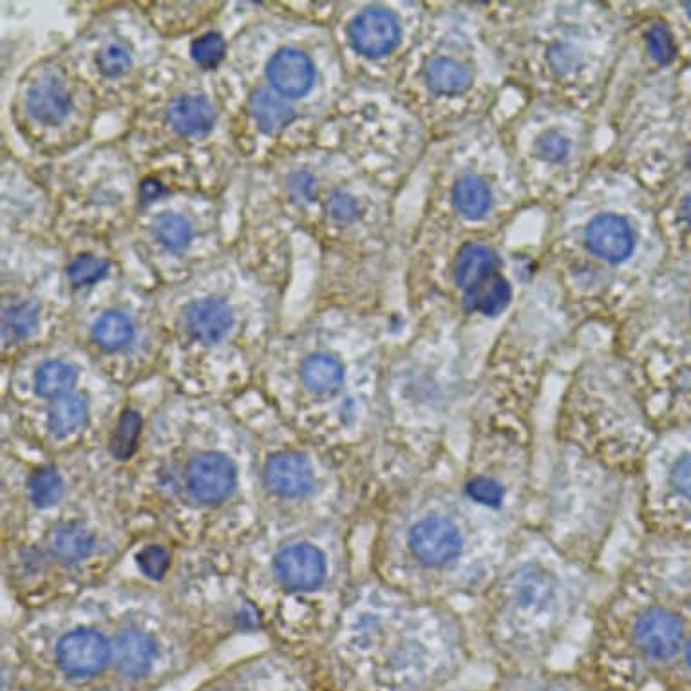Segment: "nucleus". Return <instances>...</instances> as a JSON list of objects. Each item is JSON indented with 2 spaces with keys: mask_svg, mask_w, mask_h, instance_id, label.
I'll list each match as a JSON object with an SVG mask.
<instances>
[{
  "mask_svg": "<svg viewBox=\"0 0 691 691\" xmlns=\"http://www.w3.org/2000/svg\"><path fill=\"white\" fill-rule=\"evenodd\" d=\"M29 494L38 507H51L62 498L64 482L55 469L42 467L29 480Z\"/></svg>",
  "mask_w": 691,
  "mask_h": 691,
  "instance_id": "a878e982",
  "label": "nucleus"
},
{
  "mask_svg": "<svg viewBox=\"0 0 691 691\" xmlns=\"http://www.w3.org/2000/svg\"><path fill=\"white\" fill-rule=\"evenodd\" d=\"M646 42H648V48H650L652 57L659 64L666 66L675 58V44H673L672 35H670L668 29L664 28L663 24H655V26L648 29Z\"/></svg>",
  "mask_w": 691,
  "mask_h": 691,
  "instance_id": "c756f323",
  "label": "nucleus"
},
{
  "mask_svg": "<svg viewBox=\"0 0 691 691\" xmlns=\"http://www.w3.org/2000/svg\"><path fill=\"white\" fill-rule=\"evenodd\" d=\"M96 62L105 76L114 78V76L124 75L125 71L131 67V55L124 46L109 44L107 48L102 49Z\"/></svg>",
  "mask_w": 691,
  "mask_h": 691,
  "instance_id": "2f4dec72",
  "label": "nucleus"
},
{
  "mask_svg": "<svg viewBox=\"0 0 691 691\" xmlns=\"http://www.w3.org/2000/svg\"><path fill=\"white\" fill-rule=\"evenodd\" d=\"M167 118L172 129L183 136H201L212 129L216 113L207 98L199 95H185L176 98L169 105Z\"/></svg>",
  "mask_w": 691,
  "mask_h": 691,
  "instance_id": "ddd939ff",
  "label": "nucleus"
},
{
  "mask_svg": "<svg viewBox=\"0 0 691 691\" xmlns=\"http://www.w3.org/2000/svg\"><path fill=\"white\" fill-rule=\"evenodd\" d=\"M690 165H691V152H690Z\"/></svg>",
  "mask_w": 691,
  "mask_h": 691,
  "instance_id": "79ce46f5",
  "label": "nucleus"
},
{
  "mask_svg": "<svg viewBox=\"0 0 691 691\" xmlns=\"http://www.w3.org/2000/svg\"><path fill=\"white\" fill-rule=\"evenodd\" d=\"M190 55L205 69H214L225 57V40L218 33H207L192 42Z\"/></svg>",
  "mask_w": 691,
  "mask_h": 691,
  "instance_id": "c85d7f7f",
  "label": "nucleus"
},
{
  "mask_svg": "<svg viewBox=\"0 0 691 691\" xmlns=\"http://www.w3.org/2000/svg\"><path fill=\"white\" fill-rule=\"evenodd\" d=\"M538 152L543 160L559 161L567 156L568 143L558 133L543 134L538 142Z\"/></svg>",
  "mask_w": 691,
  "mask_h": 691,
  "instance_id": "f704fd0d",
  "label": "nucleus"
},
{
  "mask_svg": "<svg viewBox=\"0 0 691 691\" xmlns=\"http://www.w3.org/2000/svg\"><path fill=\"white\" fill-rule=\"evenodd\" d=\"M498 259L483 245H467L462 248L460 256L456 259L455 281L464 292L473 290L474 286L487 281L489 277L496 274Z\"/></svg>",
  "mask_w": 691,
  "mask_h": 691,
  "instance_id": "4468645a",
  "label": "nucleus"
},
{
  "mask_svg": "<svg viewBox=\"0 0 691 691\" xmlns=\"http://www.w3.org/2000/svg\"><path fill=\"white\" fill-rule=\"evenodd\" d=\"M275 574L284 587L310 592L321 587L326 574L324 556L312 545H294L275 558Z\"/></svg>",
  "mask_w": 691,
  "mask_h": 691,
  "instance_id": "39448f33",
  "label": "nucleus"
},
{
  "mask_svg": "<svg viewBox=\"0 0 691 691\" xmlns=\"http://www.w3.org/2000/svg\"><path fill=\"white\" fill-rule=\"evenodd\" d=\"M681 212L682 218L686 219V221H688V223L691 225V194L688 196V198L682 201Z\"/></svg>",
  "mask_w": 691,
  "mask_h": 691,
  "instance_id": "58836bf2",
  "label": "nucleus"
},
{
  "mask_svg": "<svg viewBox=\"0 0 691 691\" xmlns=\"http://www.w3.org/2000/svg\"><path fill=\"white\" fill-rule=\"evenodd\" d=\"M140 431H142V418H140V415L133 411V409L125 411L120 424L116 427L113 440H111V453L118 460L131 458L134 451H136Z\"/></svg>",
  "mask_w": 691,
  "mask_h": 691,
  "instance_id": "bb28decb",
  "label": "nucleus"
},
{
  "mask_svg": "<svg viewBox=\"0 0 691 691\" xmlns=\"http://www.w3.org/2000/svg\"><path fill=\"white\" fill-rule=\"evenodd\" d=\"M138 563H140V568H142L145 576L160 579L167 572L171 558H169V552L163 547L149 545L138 554Z\"/></svg>",
  "mask_w": 691,
  "mask_h": 691,
  "instance_id": "473e14b6",
  "label": "nucleus"
},
{
  "mask_svg": "<svg viewBox=\"0 0 691 691\" xmlns=\"http://www.w3.org/2000/svg\"><path fill=\"white\" fill-rule=\"evenodd\" d=\"M587 245L610 263H621L634 248L632 228L619 216H599L587 228Z\"/></svg>",
  "mask_w": 691,
  "mask_h": 691,
  "instance_id": "1a4fd4ad",
  "label": "nucleus"
},
{
  "mask_svg": "<svg viewBox=\"0 0 691 691\" xmlns=\"http://www.w3.org/2000/svg\"><path fill=\"white\" fill-rule=\"evenodd\" d=\"M58 663L64 672L76 677L98 673L109 659V644L93 630H76L58 643Z\"/></svg>",
  "mask_w": 691,
  "mask_h": 691,
  "instance_id": "20e7f679",
  "label": "nucleus"
},
{
  "mask_svg": "<svg viewBox=\"0 0 691 691\" xmlns=\"http://www.w3.org/2000/svg\"><path fill=\"white\" fill-rule=\"evenodd\" d=\"M550 64L561 73H567L576 66V55L570 49L558 46L550 51Z\"/></svg>",
  "mask_w": 691,
  "mask_h": 691,
  "instance_id": "e433bc0d",
  "label": "nucleus"
},
{
  "mask_svg": "<svg viewBox=\"0 0 691 691\" xmlns=\"http://www.w3.org/2000/svg\"><path fill=\"white\" fill-rule=\"evenodd\" d=\"M427 82L440 95H456L471 84V73L453 58H435L427 67Z\"/></svg>",
  "mask_w": 691,
  "mask_h": 691,
  "instance_id": "a211bd4d",
  "label": "nucleus"
},
{
  "mask_svg": "<svg viewBox=\"0 0 691 691\" xmlns=\"http://www.w3.org/2000/svg\"><path fill=\"white\" fill-rule=\"evenodd\" d=\"M107 270H109V263L104 259L91 256V254H82L71 261V265L67 268V275H69V281L75 286H89L104 279Z\"/></svg>",
  "mask_w": 691,
  "mask_h": 691,
  "instance_id": "cd10ccee",
  "label": "nucleus"
},
{
  "mask_svg": "<svg viewBox=\"0 0 691 691\" xmlns=\"http://www.w3.org/2000/svg\"><path fill=\"white\" fill-rule=\"evenodd\" d=\"M38 306L29 301H20L4 308L2 312V337L4 342L28 339L37 330Z\"/></svg>",
  "mask_w": 691,
  "mask_h": 691,
  "instance_id": "4be33fe9",
  "label": "nucleus"
},
{
  "mask_svg": "<svg viewBox=\"0 0 691 691\" xmlns=\"http://www.w3.org/2000/svg\"><path fill=\"white\" fill-rule=\"evenodd\" d=\"M133 324L124 313L107 312L96 319L93 337L104 350H120L133 341Z\"/></svg>",
  "mask_w": 691,
  "mask_h": 691,
  "instance_id": "5701e85b",
  "label": "nucleus"
},
{
  "mask_svg": "<svg viewBox=\"0 0 691 691\" xmlns=\"http://www.w3.org/2000/svg\"><path fill=\"white\" fill-rule=\"evenodd\" d=\"M26 104L31 116L38 122L48 125L62 122L71 107L64 78L58 71H46L38 76L37 82L29 87Z\"/></svg>",
  "mask_w": 691,
  "mask_h": 691,
  "instance_id": "6e6552de",
  "label": "nucleus"
},
{
  "mask_svg": "<svg viewBox=\"0 0 691 691\" xmlns=\"http://www.w3.org/2000/svg\"><path fill=\"white\" fill-rule=\"evenodd\" d=\"M86 400L78 395L58 397L49 408V429L53 435L69 436L86 424Z\"/></svg>",
  "mask_w": 691,
  "mask_h": 691,
  "instance_id": "aec40b11",
  "label": "nucleus"
},
{
  "mask_svg": "<svg viewBox=\"0 0 691 691\" xmlns=\"http://www.w3.org/2000/svg\"><path fill=\"white\" fill-rule=\"evenodd\" d=\"M183 315L185 328L192 335V339L207 346L223 341L234 322L230 308L219 299L196 301L190 304Z\"/></svg>",
  "mask_w": 691,
  "mask_h": 691,
  "instance_id": "9d476101",
  "label": "nucleus"
},
{
  "mask_svg": "<svg viewBox=\"0 0 691 691\" xmlns=\"http://www.w3.org/2000/svg\"><path fill=\"white\" fill-rule=\"evenodd\" d=\"M266 76L279 95L303 96L312 89L315 67L312 60L297 49H279L266 66Z\"/></svg>",
  "mask_w": 691,
  "mask_h": 691,
  "instance_id": "423d86ee",
  "label": "nucleus"
},
{
  "mask_svg": "<svg viewBox=\"0 0 691 691\" xmlns=\"http://www.w3.org/2000/svg\"><path fill=\"white\" fill-rule=\"evenodd\" d=\"M152 230L161 245L171 252L185 250L192 239V227L189 221L178 214H169V212L161 214L154 219Z\"/></svg>",
  "mask_w": 691,
  "mask_h": 691,
  "instance_id": "393cba45",
  "label": "nucleus"
},
{
  "mask_svg": "<svg viewBox=\"0 0 691 691\" xmlns=\"http://www.w3.org/2000/svg\"><path fill=\"white\" fill-rule=\"evenodd\" d=\"M350 38L353 48L357 49L360 55L370 58L384 57L398 44V20L393 17V13L380 8L364 10L351 22Z\"/></svg>",
  "mask_w": 691,
  "mask_h": 691,
  "instance_id": "7ed1b4c3",
  "label": "nucleus"
},
{
  "mask_svg": "<svg viewBox=\"0 0 691 691\" xmlns=\"http://www.w3.org/2000/svg\"><path fill=\"white\" fill-rule=\"evenodd\" d=\"M156 657V644L136 628H127L116 635L114 659L120 672L127 677H142L151 670Z\"/></svg>",
  "mask_w": 691,
  "mask_h": 691,
  "instance_id": "f8f14e48",
  "label": "nucleus"
},
{
  "mask_svg": "<svg viewBox=\"0 0 691 691\" xmlns=\"http://www.w3.org/2000/svg\"><path fill=\"white\" fill-rule=\"evenodd\" d=\"M686 657H688V663H690L691 666V643L688 644V650H686Z\"/></svg>",
  "mask_w": 691,
  "mask_h": 691,
  "instance_id": "ea45409f",
  "label": "nucleus"
},
{
  "mask_svg": "<svg viewBox=\"0 0 691 691\" xmlns=\"http://www.w3.org/2000/svg\"><path fill=\"white\" fill-rule=\"evenodd\" d=\"M35 384L42 397H64L76 384V371L66 362L51 360L40 366Z\"/></svg>",
  "mask_w": 691,
  "mask_h": 691,
  "instance_id": "b1692460",
  "label": "nucleus"
},
{
  "mask_svg": "<svg viewBox=\"0 0 691 691\" xmlns=\"http://www.w3.org/2000/svg\"><path fill=\"white\" fill-rule=\"evenodd\" d=\"M250 109L261 131L277 134L294 120L292 105L268 89H259L250 98Z\"/></svg>",
  "mask_w": 691,
  "mask_h": 691,
  "instance_id": "2eb2a0df",
  "label": "nucleus"
},
{
  "mask_svg": "<svg viewBox=\"0 0 691 691\" xmlns=\"http://www.w3.org/2000/svg\"><path fill=\"white\" fill-rule=\"evenodd\" d=\"M455 205L458 212L467 219H480L491 207V192L476 176H465L456 183Z\"/></svg>",
  "mask_w": 691,
  "mask_h": 691,
  "instance_id": "412c9836",
  "label": "nucleus"
},
{
  "mask_svg": "<svg viewBox=\"0 0 691 691\" xmlns=\"http://www.w3.org/2000/svg\"><path fill=\"white\" fill-rule=\"evenodd\" d=\"M467 494L469 498L485 507H498L503 502V487L493 478H474L467 483Z\"/></svg>",
  "mask_w": 691,
  "mask_h": 691,
  "instance_id": "7c9ffc66",
  "label": "nucleus"
},
{
  "mask_svg": "<svg viewBox=\"0 0 691 691\" xmlns=\"http://www.w3.org/2000/svg\"><path fill=\"white\" fill-rule=\"evenodd\" d=\"M236 485V467L227 456L205 453L190 462L187 489L201 503L223 502Z\"/></svg>",
  "mask_w": 691,
  "mask_h": 691,
  "instance_id": "f03ea898",
  "label": "nucleus"
},
{
  "mask_svg": "<svg viewBox=\"0 0 691 691\" xmlns=\"http://www.w3.org/2000/svg\"><path fill=\"white\" fill-rule=\"evenodd\" d=\"M303 380L315 393H333L341 388L344 370L341 362L330 355H313L304 362Z\"/></svg>",
  "mask_w": 691,
  "mask_h": 691,
  "instance_id": "6ab92c4d",
  "label": "nucleus"
},
{
  "mask_svg": "<svg viewBox=\"0 0 691 691\" xmlns=\"http://www.w3.org/2000/svg\"><path fill=\"white\" fill-rule=\"evenodd\" d=\"M409 545L424 565L442 567L460 556L462 534L453 521L435 516L420 521L411 529Z\"/></svg>",
  "mask_w": 691,
  "mask_h": 691,
  "instance_id": "f257e3e1",
  "label": "nucleus"
},
{
  "mask_svg": "<svg viewBox=\"0 0 691 691\" xmlns=\"http://www.w3.org/2000/svg\"><path fill=\"white\" fill-rule=\"evenodd\" d=\"M140 192H142L143 201L151 203L154 199L160 198L161 194H163V187H161L160 181L149 178V180L143 181Z\"/></svg>",
  "mask_w": 691,
  "mask_h": 691,
  "instance_id": "4c0bfd02",
  "label": "nucleus"
},
{
  "mask_svg": "<svg viewBox=\"0 0 691 691\" xmlns=\"http://www.w3.org/2000/svg\"><path fill=\"white\" fill-rule=\"evenodd\" d=\"M265 478L272 491L288 498L308 494L313 487L312 467L297 453L275 455L266 464Z\"/></svg>",
  "mask_w": 691,
  "mask_h": 691,
  "instance_id": "9b49d317",
  "label": "nucleus"
},
{
  "mask_svg": "<svg viewBox=\"0 0 691 691\" xmlns=\"http://www.w3.org/2000/svg\"><path fill=\"white\" fill-rule=\"evenodd\" d=\"M686 10H688V15H690L691 17V2H688V4H686Z\"/></svg>",
  "mask_w": 691,
  "mask_h": 691,
  "instance_id": "a19ab883",
  "label": "nucleus"
},
{
  "mask_svg": "<svg viewBox=\"0 0 691 691\" xmlns=\"http://www.w3.org/2000/svg\"><path fill=\"white\" fill-rule=\"evenodd\" d=\"M635 637L644 654L654 659H668L677 652L681 644V621L672 612L652 608L639 619Z\"/></svg>",
  "mask_w": 691,
  "mask_h": 691,
  "instance_id": "0eeeda50",
  "label": "nucleus"
},
{
  "mask_svg": "<svg viewBox=\"0 0 691 691\" xmlns=\"http://www.w3.org/2000/svg\"><path fill=\"white\" fill-rule=\"evenodd\" d=\"M672 483L679 493L691 500V456L679 460L672 471Z\"/></svg>",
  "mask_w": 691,
  "mask_h": 691,
  "instance_id": "c9c22d12",
  "label": "nucleus"
},
{
  "mask_svg": "<svg viewBox=\"0 0 691 691\" xmlns=\"http://www.w3.org/2000/svg\"><path fill=\"white\" fill-rule=\"evenodd\" d=\"M511 301V286L502 275L494 274L482 284L474 286L473 290L465 292L464 304L471 312L483 315H498L507 308Z\"/></svg>",
  "mask_w": 691,
  "mask_h": 691,
  "instance_id": "dca6fc26",
  "label": "nucleus"
},
{
  "mask_svg": "<svg viewBox=\"0 0 691 691\" xmlns=\"http://www.w3.org/2000/svg\"><path fill=\"white\" fill-rule=\"evenodd\" d=\"M326 210H328V214H330L335 221H339V223H350V221L357 218V214H359V205H357V201L351 198V196H348V194H344V192H335L332 198L328 199Z\"/></svg>",
  "mask_w": 691,
  "mask_h": 691,
  "instance_id": "72a5a7b5",
  "label": "nucleus"
},
{
  "mask_svg": "<svg viewBox=\"0 0 691 691\" xmlns=\"http://www.w3.org/2000/svg\"><path fill=\"white\" fill-rule=\"evenodd\" d=\"M95 549L93 534L78 523H66L51 536V550L64 563H78Z\"/></svg>",
  "mask_w": 691,
  "mask_h": 691,
  "instance_id": "f3484780",
  "label": "nucleus"
}]
</instances>
